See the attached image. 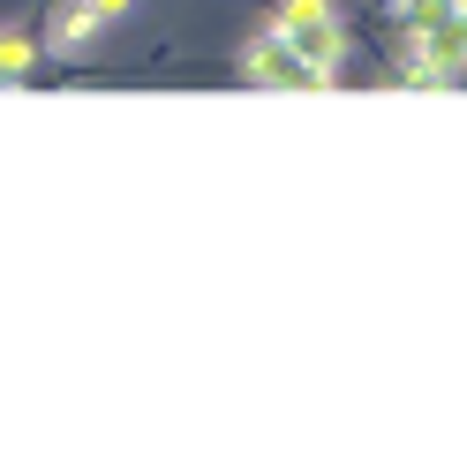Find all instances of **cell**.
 <instances>
[{
    "label": "cell",
    "instance_id": "1",
    "mask_svg": "<svg viewBox=\"0 0 467 452\" xmlns=\"http://www.w3.org/2000/svg\"><path fill=\"white\" fill-rule=\"evenodd\" d=\"M272 30H279L302 60H317V68H339V53H347V23L332 16V0H279Z\"/></svg>",
    "mask_w": 467,
    "mask_h": 452
},
{
    "label": "cell",
    "instance_id": "2",
    "mask_svg": "<svg viewBox=\"0 0 467 452\" xmlns=\"http://www.w3.org/2000/svg\"><path fill=\"white\" fill-rule=\"evenodd\" d=\"M242 76H249V83H272V90H332V68L302 60L279 30H265V38L242 46Z\"/></svg>",
    "mask_w": 467,
    "mask_h": 452
},
{
    "label": "cell",
    "instance_id": "3",
    "mask_svg": "<svg viewBox=\"0 0 467 452\" xmlns=\"http://www.w3.org/2000/svg\"><path fill=\"white\" fill-rule=\"evenodd\" d=\"M407 53L430 60L437 76H460V68H467V0H452L445 16L415 23V30H407Z\"/></svg>",
    "mask_w": 467,
    "mask_h": 452
},
{
    "label": "cell",
    "instance_id": "4",
    "mask_svg": "<svg viewBox=\"0 0 467 452\" xmlns=\"http://www.w3.org/2000/svg\"><path fill=\"white\" fill-rule=\"evenodd\" d=\"M91 30H99L91 0H61V8H53V46H83Z\"/></svg>",
    "mask_w": 467,
    "mask_h": 452
},
{
    "label": "cell",
    "instance_id": "5",
    "mask_svg": "<svg viewBox=\"0 0 467 452\" xmlns=\"http://www.w3.org/2000/svg\"><path fill=\"white\" fill-rule=\"evenodd\" d=\"M31 38H16V30H0V76H23V68H31Z\"/></svg>",
    "mask_w": 467,
    "mask_h": 452
},
{
    "label": "cell",
    "instance_id": "6",
    "mask_svg": "<svg viewBox=\"0 0 467 452\" xmlns=\"http://www.w3.org/2000/svg\"><path fill=\"white\" fill-rule=\"evenodd\" d=\"M121 8H129V0H91V16H99V23H106V16H121Z\"/></svg>",
    "mask_w": 467,
    "mask_h": 452
}]
</instances>
